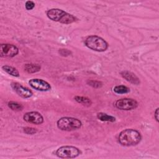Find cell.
I'll use <instances>...</instances> for the list:
<instances>
[{"instance_id": "1", "label": "cell", "mask_w": 159, "mask_h": 159, "mask_svg": "<svg viewBox=\"0 0 159 159\" xmlns=\"http://www.w3.org/2000/svg\"><path fill=\"white\" fill-rule=\"evenodd\" d=\"M141 139L140 134L137 130L132 129H127L122 130L118 137L119 143L126 147L136 145L140 142Z\"/></svg>"}, {"instance_id": "2", "label": "cell", "mask_w": 159, "mask_h": 159, "mask_svg": "<svg viewBox=\"0 0 159 159\" xmlns=\"http://www.w3.org/2000/svg\"><path fill=\"white\" fill-rule=\"evenodd\" d=\"M57 127L61 130L71 131L80 129L81 125V122L76 118L63 117L58 120Z\"/></svg>"}, {"instance_id": "3", "label": "cell", "mask_w": 159, "mask_h": 159, "mask_svg": "<svg viewBox=\"0 0 159 159\" xmlns=\"http://www.w3.org/2000/svg\"><path fill=\"white\" fill-rule=\"evenodd\" d=\"M84 43L87 47L97 52L106 51L108 47L106 41L97 35L88 36L86 39Z\"/></svg>"}, {"instance_id": "4", "label": "cell", "mask_w": 159, "mask_h": 159, "mask_svg": "<svg viewBox=\"0 0 159 159\" xmlns=\"http://www.w3.org/2000/svg\"><path fill=\"white\" fill-rule=\"evenodd\" d=\"M81 153V151L73 146H62L58 148L55 155L61 158H73L77 157Z\"/></svg>"}, {"instance_id": "5", "label": "cell", "mask_w": 159, "mask_h": 159, "mask_svg": "<svg viewBox=\"0 0 159 159\" xmlns=\"http://www.w3.org/2000/svg\"><path fill=\"white\" fill-rule=\"evenodd\" d=\"M115 106L120 110L129 111L135 109L138 106V102L134 99L123 98L117 100L115 103Z\"/></svg>"}, {"instance_id": "6", "label": "cell", "mask_w": 159, "mask_h": 159, "mask_svg": "<svg viewBox=\"0 0 159 159\" xmlns=\"http://www.w3.org/2000/svg\"><path fill=\"white\" fill-rule=\"evenodd\" d=\"M19 52L17 47L12 44L4 43L1 45L0 55L1 57H13Z\"/></svg>"}, {"instance_id": "7", "label": "cell", "mask_w": 159, "mask_h": 159, "mask_svg": "<svg viewBox=\"0 0 159 159\" xmlns=\"http://www.w3.org/2000/svg\"><path fill=\"white\" fill-rule=\"evenodd\" d=\"M29 83L32 88L37 91H47L51 89L50 84L42 79L33 78L30 80Z\"/></svg>"}, {"instance_id": "8", "label": "cell", "mask_w": 159, "mask_h": 159, "mask_svg": "<svg viewBox=\"0 0 159 159\" xmlns=\"http://www.w3.org/2000/svg\"><path fill=\"white\" fill-rule=\"evenodd\" d=\"M23 119L27 122L37 125L41 124L43 122V116L41 115V114L36 111H32L25 113L23 116Z\"/></svg>"}, {"instance_id": "9", "label": "cell", "mask_w": 159, "mask_h": 159, "mask_svg": "<svg viewBox=\"0 0 159 159\" xmlns=\"http://www.w3.org/2000/svg\"><path fill=\"white\" fill-rule=\"evenodd\" d=\"M11 87L15 91V92L22 98H30L33 94V93L31 90L22 86L20 84L18 83H16V82L12 83Z\"/></svg>"}, {"instance_id": "10", "label": "cell", "mask_w": 159, "mask_h": 159, "mask_svg": "<svg viewBox=\"0 0 159 159\" xmlns=\"http://www.w3.org/2000/svg\"><path fill=\"white\" fill-rule=\"evenodd\" d=\"M66 13V12L60 9H51L47 12V16L53 21L60 22Z\"/></svg>"}, {"instance_id": "11", "label": "cell", "mask_w": 159, "mask_h": 159, "mask_svg": "<svg viewBox=\"0 0 159 159\" xmlns=\"http://www.w3.org/2000/svg\"><path fill=\"white\" fill-rule=\"evenodd\" d=\"M121 76L128 82L133 84H135V85H138L140 84V80L139 78L133 73L129 71H122L120 73Z\"/></svg>"}, {"instance_id": "12", "label": "cell", "mask_w": 159, "mask_h": 159, "mask_svg": "<svg viewBox=\"0 0 159 159\" xmlns=\"http://www.w3.org/2000/svg\"><path fill=\"white\" fill-rule=\"evenodd\" d=\"M40 66L37 64H25L24 66V70L29 73H34L40 70Z\"/></svg>"}, {"instance_id": "13", "label": "cell", "mask_w": 159, "mask_h": 159, "mask_svg": "<svg viewBox=\"0 0 159 159\" xmlns=\"http://www.w3.org/2000/svg\"><path fill=\"white\" fill-rule=\"evenodd\" d=\"M2 68L4 71H6L7 73H8L11 76H13L15 77L19 76V73L18 70L12 66H11L9 65H4L2 66Z\"/></svg>"}, {"instance_id": "14", "label": "cell", "mask_w": 159, "mask_h": 159, "mask_svg": "<svg viewBox=\"0 0 159 159\" xmlns=\"http://www.w3.org/2000/svg\"><path fill=\"white\" fill-rule=\"evenodd\" d=\"M97 117L101 121L104 122H114L116 118L112 116H109L106 113L99 112L97 114Z\"/></svg>"}, {"instance_id": "15", "label": "cell", "mask_w": 159, "mask_h": 159, "mask_svg": "<svg viewBox=\"0 0 159 159\" xmlns=\"http://www.w3.org/2000/svg\"><path fill=\"white\" fill-rule=\"evenodd\" d=\"M76 19L75 16L66 12V14L63 16V17L62 18V19L60 20V22L65 24H71V23L75 22Z\"/></svg>"}, {"instance_id": "16", "label": "cell", "mask_w": 159, "mask_h": 159, "mask_svg": "<svg viewBox=\"0 0 159 159\" xmlns=\"http://www.w3.org/2000/svg\"><path fill=\"white\" fill-rule=\"evenodd\" d=\"M114 91L117 94H125L130 92V89L124 85L116 86L114 88Z\"/></svg>"}, {"instance_id": "17", "label": "cell", "mask_w": 159, "mask_h": 159, "mask_svg": "<svg viewBox=\"0 0 159 159\" xmlns=\"http://www.w3.org/2000/svg\"><path fill=\"white\" fill-rule=\"evenodd\" d=\"M75 100L76 101H77L78 102L82 104L84 106H89L91 104V101L89 99L86 98V97H83V96H75Z\"/></svg>"}, {"instance_id": "18", "label": "cell", "mask_w": 159, "mask_h": 159, "mask_svg": "<svg viewBox=\"0 0 159 159\" xmlns=\"http://www.w3.org/2000/svg\"><path fill=\"white\" fill-rule=\"evenodd\" d=\"M8 106L12 111H20L23 109V106L22 104L14 101L9 102Z\"/></svg>"}, {"instance_id": "19", "label": "cell", "mask_w": 159, "mask_h": 159, "mask_svg": "<svg viewBox=\"0 0 159 159\" xmlns=\"http://www.w3.org/2000/svg\"><path fill=\"white\" fill-rule=\"evenodd\" d=\"M87 83L88 85L95 88H101L102 85V83L98 81H96V80H88L87 81Z\"/></svg>"}, {"instance_id": "20", "label": "cell", "mask_w": 159, "mask_h": 159, "mask_svg": "<svg viewBox=\"0 0 159 159\" xmlns=\"http://www.w3.org/2000/svg\"><path fill=\"white\" fill-rule=\"evenodd\" d=\"M24 132L27 134H30V135H32V134H35L37 130L35 128H32V127H25L24 129Z\"/></svg>"}, {"instance_id": "21", "label": "cell", "mask_w": 159, "mask_h": 159, "mask_svg": "<svg viewBox=\"0 0 159 159\" xmlns=\"http://www.w3.org/2000/svg\"><path fill=\"white\" fill-rule=\"evenodd\" d=\"M25 9L27 10H31V9H32L34 7L35 4H34V2L33 1H27L25 2Z\"/></svg>"}, {"instance_id": "22", "label": "cell", "mask_w": 159, "mask_h": 159, "mask_svg": "<svg viewBox=\"0 0 159 159\" xmlns=\"http://www.w3.org/2000/svg\"><path fill=\"white\" fill-rule=\"evenodd\" d=\"M58 52L61 56H63V57H66L71 54V52L67 49H60Z\"/></svg>"}, {"instance_id": "23", "label": "cell", "mask_w": 159, "mask_h": 159, "mask_svg": "<svg viewBox=\"0 0 159 159\" xmlns=\"http://www.w3.org/2000/svg\"><path fill=\"white\" fill-rule=\"evenodd\" d=\"M158 111H159V109L158 108H157L155 111V114H154V117H155V119H156V120L157 122H158Z\"/></svg>"}]
</instances>
